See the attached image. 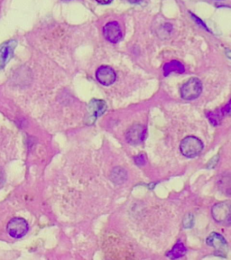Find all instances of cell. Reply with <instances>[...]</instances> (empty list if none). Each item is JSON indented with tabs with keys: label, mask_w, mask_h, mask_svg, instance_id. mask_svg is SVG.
I'll return each instance as SVG.
<instances>
[{
	"label": "cell",
	"mask_w": 231,
	"mask_h": 260,
	"mask_svg": "<svg viewBox=\"0 0 231 260\" xmlns=\"http://www.w3.org/2000/svg\"><path fill=\"white\" fill-rule=\"evenodd\" d=\"M203 143L198 137L190 135L183 138L180 144V151L188 158H194L200 155L203 150Z\"/></svg>",
	"instance_id": "obj_1"
},
{
	"label": "cell",
	"mask_w": 231,
	"mask_h": 260,
	"mask_svg": "<svg viewBox=\"0 0 231 260\" xmlns=\"http://www.w3.org/2000/svg\"><path fill=\"white\" fill-rule=\"evenodd\" d=\"M107 110V104L101 99H92L89 103L87 108V114L84 122L86 125H93L97 120L99 117H100Z\"/></svg>",
	"instance_id": "obj_2"
},
{
	"label": "cell",
	"mask_w": 231,
	"mask_h": 260,
	"mask_svg": "<svg viewBox=\"0 0 231 260\" xmlns=\"http://www.w3.org/2000/svg\"><path fill=\"white\" fill-rule=\"evenodd\" d=\"M202 92V83L197 78H193L185 82L181 88V96L185 100H194Z\"/></svg>",
	"instance_id": "obj_3"
},
{
	"label": "cell",
	"mask_w": 231,
	"mask_h": 260,
	"mask_svg": "<svg viewBox=\"0 0 231 260\" xmlns=\"http://www.w3.org/2000/svg\"><path fill=\"white\" fill-rule=\"evenodd\" d=\"M206 243L208 246L212 247L215 249L216 256L226 258L227 254L229 252V246L227 243L225 238L219 234V233L212 232L209 235V237L206 239Z\"/></svg>",
	"instance_id": "obj_4"
},
{
	"label": "cell",
	"mask_w": 231,
	"mask_h": 260,
	"mask_svg": "<svg viewBox=\"0 0 231 260\" xmlns=\"http://www.w3.org/2000/svg\"><path fill=\"white\" fill-rule=\"evenodd\" d=\"M212 217L219 223H231V202L222 201L212 207Z\"/></svg>",
	"instance_id": "obj_5"
},
{
	"label": "cell",
	"mask_w": 231,
	"mask_h": 260,
	"mask_svg": "<svg viewBox=\"0 0 231 260\" xmlns=\"http://www.w3.org/2000/svg\"><path fill=\"white\" fill-rule=\"evenodd\" d=\"M7 232L12 238H20L28 231V224L25 219L14 218L7 224Z\"/></svg>",
	"instance_id": "obj_6"
},
{
	"label": "cell",
	"mask_w": 231,
	"mask_h": 260,
	"mask_svg": "<svg viewBox=\"0 0 231 260\" xmlns=\"http://www.w3.org/2000/svg\"><path fill=\"white\" fill-rule=\"evenodd\" d=\"M103 34L109 43H117L123 37L121 27L118 22H109L103 27Z\"/></svg>",
	"instance_id": "obj_7"
},
{
	"label": "cell",
	"mask_w": 231,
	"mask_h": 260,
	"mask_svg": "<svg viewBox=\"0 0 231 260\" xmlns=\"http://www.w3.org/2000/svg\"><path fill=\"white\" fill-rule=\"evenodd\" d=\"M96 78L100 84L104 86H110L117 80V75L111 67L103 65L96 71Z\"/></svg>",
	"instance_id": "obj_8"
},
{
	"label": "cell",
	"mask_w": 231,
	"mask_h": 260,
	"mask_svg": "<svg viewBox=\"0 0 231 260\" xmlns=\"http://www.w3.org/2000/svg\"><path fill=\"white\" fill-rule=\"evenodd\" d=\"M145 136V128L144 126L139 124H135L132 126L129 130L127 131L126 138L129 144L131 145H139L141 144Z\"/></svg>",
	"instance_id": "obj_9"
},
{
	"label": "cell",
	"mask_w": 231,
	"mask_h": 260,
	"mask_svg": "<svg viewBox=\"0 0 231 260\" xmlns=\"http://www.w3.org/2000/svg\"><path fill=\"white\" fill-rule=\"evenodd\" d=\"M16 44H17L16 41L10 40L0 45V69L4 68L5 65L13 57Z\"/></svg>",
	"instance_id": "obj_10"
},
{
	"label": "cell",
	"mask_w": 231,
	"mask_h": 260,
	"mask_svg": "<svg viewBox=\"0 0 231 260\" xmlns=\"http://www.w3.org/2000/svg\"><path fill=\"white\" fill-rule=\"evenodd\" d=\"M185 71V68L182 63L178 61H172L164 66V74L168 76L172 72L183 73Z\"/></svg>",
	"instance_id": "obj_11"
},
{
	"label": "cell",
	"mask_w": 231,
	"mask_h": 260,
	"mask_svg": "<svg viewBox=\"0 0 231 260\" xmlns=\"http://www.w3.org/2000/svg\"><path fill=\"white\" fill-rule=\"evenodd\" d=\"M128 179V173L122 167L114 168L110 173V180L114 184H121L125 183Z\"/></svg>",
	"instance_id": "obj_12"
},
{
	"label": "cell",
	"mask_w": 231,
	"mask_h": 260,
	"mask_svg": "<svg viewBox=\"0 0 231 260\" xmlns=\"http://www.w3.org/2000/svg\"><path fill=\"white\" fill-rule=\"evenodd\" d=\"M186 251H187V249L184 247V245L183 243H177L172 248L171 251H169L167 253V258H169L171 260L180 259V258H182L185 255Z\"/></svg>",
	"instance_id": "obj_13"
},
{
	"label": "cell",
	"mask_w": 231,
	"mask_h": 260,
	"mask_svg": "<svg viewBox=\"0 0 231 260\" xmlns=\"http://www.w3.org/2000/svg\"><path fill=\"white\" fill-rule=\"evenodd\" d=\"M135 162L138 164V165H143L145 163V158L143 155H140L137 157H135Z\"/></svg>",
	"instance_id": "obj_14"
},
{
	"label": "cell",
	"mask_w": 231,
	"mask_h": 260,
	"mask_svg": "<svg viewBox=\"0 0 231 260\" xmlns=\"http://www.w3.org/2000/svg\"><path fill=\"white\" fill-rule=\"evenodd\" d=\"M4 183H5V176H4L3 171L0 169V188L3 186Z\"/></svg>",
	"instance_id": "obj_15"
},
{
	"label": "cell",
	"mask_w": 231,
	"mask_h": 260,
	"mask_svg": "<svg viewBox=\"0 0 231 260\" xmlns=\"http://www.w3.org/2000/svg\"><path fill=\"white\" fill-rule=\"evenodd\" d=\"M96 1L101 5H108L109 3H111L113 0H96Z\"/></svg>",
	"instance_id": "obj_16"
},
{
	"label": "cell",
	"mask_w": 231,
	"mask_h": 260,
	"mask_svg": "<svg viewBox=\"0 0 231 260\" xmlns=\"http://www.w3.org/2000/svg\"><path fill=\"white\" fill-rule=\"evenodd\" d=\"M129 3H132V4H137V3H140L142 2L143 0H127Z\"/></svg>",
	"instance_id": "obj_17"
},
{
	"label": "cell",
	"mask_w": 231,
	"mask_h": 260,
	"mask_svg": "<svg viewBox=\"0 0 231 260\" xmlns=\"http://www.w3.org/2000/svg\"><path fill=\"white\" fill-rule=\"evenodd\" d=\"M218 1H223V0H218Z\"/></svg>",
	"instance_id": "obj_18"
}]
</instances>
